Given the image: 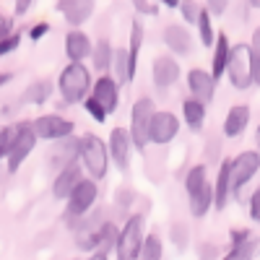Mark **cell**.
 I'll return each mask as SVG.
<instances>
[{
	"label": "cell",
	"instance_id": "obj_1",
	"mask_svg": "<svg viewBox=\"0 0 260 260\" xmlns=\"http://www.w3.org/2000/svg\"><path fill=\"white\" fill-rule=\"evenodd\" d=\"M257 34L252 37V47L247 45H237L229 47V57H226V76L232 81L234 89L247 91L250 86L257 81V71H260V52H257Z\"/></svg>",
	"mask_w": 260,
	"mask_h": 260
},
{
	"label": "cell",
	"instance_id": "obj_2",
	"mask_svg": "<svg viewBox=\"0 0 260 260\" xmlns=\"http://www.w3.org/2000/svg\"><path fill=\"white\" fill-rule=\"evenodd\" d=\"M57 89H60L62 99L68 102V104H78V102H83L86 94H89V89H91L89 71H86L81 62H71L68 68L60 73Z\"/></svg>",
	"mask_w": 260,
	"mask_h": 260
},
{
	"label": "cell",
	"instance_id": "obj_3",
	"mask_svg": "<svg viewBox=\"0 0 260 260\" xmlns=\"http://www.w3.org/2000/svg\"><path fill=\"white\" fill-rule=\"evenodd\" d=\"M78 151H81L83 167L89 169V175L94 180H102L107 175V164H110V154H107V146L102 143V138L94 133H86L78 141Z\"/></svg>",
	"mask_w": 260,
	"mask_h": 260
},
{
	"label": "cell",
	"instance_id": "obj_4",
	"mask_svg": "<svg viewBox=\"0 0 260 260\" xmlns=\"http://www.w3.org/2000/svg\"><path fill=\"white\" fill-rule=\"evenodd\" d=\"M143 216H130L120 234L115 237V250L117 260H138L141 245H143Z\"/></svg>",
	"mask_w": 260,
	"mask_h": 260
},
{
	"label": "cell",
	"instance_id": "obj_5",
	"mask_svg": "<svg viewBox=\"0 0 260 260\" xmlns=\"http://www.w3.org/2000/svg\"><path fill=\"white\" fill-rule=\"evenodd\" d=\"M156 112V104L154 99L148 96H141L136 104H133V115H130V143H133L136 148H143L148 143V127H151V117H154Z\"/></svg>",
	"mask_w": 260,
	"mask_h": 260
},
{
	"label": "cell",
	"instance_id": "obj_6",
	"mask_svg": "<svg viewBox=\"0 0 260 260\" xmlns=\"http://www.w3.org/2000/svg\"><path fill=\"white\" fill-rule=\"evenodd\" d=\"M257 167H260V156L255 151H245V154H240L234 161H229V190L245 187L255 177Z\"/></svg>",
	"mask_w": 260,
	"mask_h": 260
},
{
	"label": "cell",
	"instance_id": "obj_7",
	"mask_svg": "<svg viewBox=\"0 0 260 260\" xmlns=\"http://www.w3.org/2000/svg\"><path fill=\"white\" fill-rule=\"evenodd\" d=\"M34 146H37V136H34L31 125H18L16 136L11 141V148H8V169L16 172L21 164H24V159L34 151Z\"/></svg>",
	"mask_w": 260,
	"mask_h": 260
},
{
	"label": "cell",
	"instance_id": "obj_8",
	"mask_svg": "<svg viewBox=\"0 0 260 260\" xmlns=\"http://www.w3.org/2000/svg\"><path fill=\"white\" fill-rule=\"evenodd\" d=\"M73 122L65 120L60 115H42L31 122V130L37 138H47V141H60V138H68L73 133Z\"/></svg>",
	"mask_w": 260,
	"mask_h": 260
},
{
	"label": "cell",
	"instance_id": "obj_9",
	"mask_svg": "<svg viewBox=\"0 0 260 260\" xmlns=\"http://www.w3.org/2000/svg\"><path fill=\"white\" fill-rule=\"evenodd\" d=\"M94 201H96V185L91 182V180H81L78 182V187L68 195V219L73 221V219H83V213L89 211L91 206H94Z\"/></svg>",
	"mask_w": 260,
	"mask_h": 260
},
{
	"label": "cell",
	"instance_id": "obj_10",
	"mask_svg": "<svg viewBox=\"0 0 260 260\" xmlns=\"http://www.w3.org/2000/svg\"><path fill=\"white\" fill-rule=\"evenodd\" d=\"M177 133H180V120L172 112H154V117H151V127H148V141L151 143L164 146Z\"/></svg>",
	"mask_w": 260,
	"mask_h": 260
},
{
	"label": "cell",
	"instance_id": "obj_11",
	"mask_svg": "<svg viewBox=\"0 0 260 260\" xmlns=\"http://www.w3.org/2000/svg\"><path fill=\"white\" fill-rule=\"evenodd\" d=\"M78 182H81V164H78V159H73L57 172L55 185H52V195L55 198H68V195L78 187Z\"/></svg>",
	"mask_w": 260,
	"mask_h": 260
},
{
	"label": "cell",
	"instance_id": "obj_12",
	"mask_svg": "<svg viewBox=\"0 0 260 260\" xmlns=\"http://www.w3.org/2000/svg\"><path fill=\"white\" fill-rule=\"evenodd\" d=\"M187 86H190L192 96L198 99V102L208 104V102L213 99L216 81L211 78V73H206V71H201V68H192V71L187 73Z\"/></svg>",
	"mask_w": 260,
	"mask_h": 260
},
{
	"label": "cell",
	"instance_id": "obj_13",
	"mask_svg": "<svg viewBox=\"0 0 260 260\" xmlns=\"http://www.w3.org/2000/svg\"><path fill=\"white\" fill-rule=\"evenodd\" d=\"M151 76H154V83L159 86V89H167V86H172L177 78H180V65L175 57L169 55H161L154 60V68H151Z\"/></svg>",
	"mask_w": 260,
	"mask_h": 260
},
{
	"label": "cell",
	"instance_id": "obj_14",
	"mask_svg": "<svg viewBox=\"0 0 260 260\" xmlns=\"http://www.w3.org/2000/svg\"><path fill=\"white\" fill-rule=\"evenodd\" d=\"M57 11H62L71 26H81L94 11V0H57Z\"/></svg>",
	"mask_w": 260,
	"mask_h": 260
},
{
	"label": "cell",
	"instance_id": "obj_15",
	"mask_svg": "<svg viewBox=\"0 0 260 260\" xmlns=\"http://www.w3.org/2000/svg\"><path fill=\"white\" fill-rule=\"evenodd\" d=\"M107 154H112V159H115V164L120 169H127V164H130V136H127L125 127H115L112 130L110 151H107Z\"/></svg>",
	"mask_w": 260,
	"mask_h": 260
},
{
	"label": "cell",
	"instance_id": "obj_16",
	"mask_svg": "<svg viewBox=\"0 0 260 260\" xmlns=\"http://www.w3.org/2000/svg\"><path fill=\"white\" fill-rule=\"evenodd\" d=\"M117 81H112L110 76H102L96 83H94V99L102 104V110L110 115L115 112V107H117Z\"/></svg>",
	"mask_w": 260,
	"mask_h": 260
},
{
	"label": "cell",
	"instance_id": "obj_17",
	"mask_svg": "<svg viewBox=\"0 0 260 260\" xmlns=\"http://www.w3.org/2000/svg\"><path fill=\"white\" fill-rule=\"evenodd\" d=\"M187 201H190V213L195 219H203L208 208L213 206V185H208V180H206L198 190L187 192Z\"/></svg>",
	"mask_w": 260,
	"mask_h": 260
},
{
	"label": "cell",
	"instance_id": "obj_18",
	"mask_svg": "<svg viewBox=\"0 0 260 260\" xmlns=\"http://www.w3.org/2000/svg\"><path fill=\"white\" fill-rule=\"evenodd\" d=\"M250 122V110L245 104H237L229 110L226 120H224V136L226 138H237V136H242L245 133V127Z\"/></svg>",
	"mask_w": 260,
	"mask_h": 260
},
{
	"label": "cell",
	"instance_id": "obj_19",
	"mask_svg": "<svg viewBox=\"0 0 260 260\" xmlns=\"http://www.w3.org/2000/svg\"><path fill=\"white\" fill-rule=\"evenodd\" d=\"M65 52H68L71 62H81L83 57L91 55V39L76 29V31H71L68 37H65Z\"/></svg>",
	"mask_w": 260,
	"mask_h": 260
},
{
	"label": "cell",
	"instance_id": "obj_20",
	"mask_svg": "<svg viewBox=\"0 0 260 260\" xmlns=\"http://www.w3.org/2000/svg\"><path fill=\"white\" fill-rule=\"evenodd\" d=\"M164 42H167V47L172 52H177V55H187L190 47H192V39H190L185 26H167L164 29Z\"/></svg>",
	"mask_w": 260,
	"mask_h": 260
},
{
	"label": "cell",
	"instance_id": "obj_21",
	"mask_svg": "<svg viewBox=\"0 0 260 260\" xmlns=\"http://www.w3.org/2000/svg\"><path fill=\"white\" fill-rule=\"evenodd\" d=\"M229 161L224 159L221 167H219V177H216V185H213V206L224 211L226 201H229Z\"/></svg>",
	"mask_w": 260,
	"mask_h": 260
},
{
	"label": "cell",
	"instance_id": "obj_22",
	"mask_svg": "<svg viewBox=\"0 0 260 260\" xmlns=\"http://www.w3.org/2000/svg\"><path fill=\"white\" fill-rule=\"evenodd\" d=\"M216 42V50H213V71H211V78L219 81L224 76V68H226V57H229V37L226 34H219L213 39Z\"/></svg>",
	"mask_w": 260,
	"mask_h": 260
},
{
	"label": "cell",
	"instance_id": "obj_23",
	"mask_svg": "<svg viewBox=\"0 0 260 260\" xmlns=\"http://www.w3.org/2000/svg\"><path fill=\"white\" fill-rule=\"evenodd\" d=\"M182 117H185V122L192 130H198L203 125V120H206V104L198 102V99H185L182 102Z\"/></svg>",
	"mask_w": 260,
	"mask_h": 260
},
{
	"label": "cell",
	"instance_id": "obj_24",
	"mask_svg": "<svg viewBox=\"0 0 260 260\" xmlns=\"http://www.w3.org/2000/svg\"><path fill=\"white\" fill-rule=\"evenodd\" d=\"M141 45H143V24H141V21H133V29H130V47H127V60H130V71H133V73L138 68Z\"/></svg>",
	"mask_w": 260,
	"mask_h": 260
},
{
	"label": "cell",
	"instance_id": "obj_25",
	"mask_svg": "<svg viewBox=\"0 0 260 260\" xmlns=\"http://www.w3.org/2000/svg\"><path fill=\"white\" fill-rule=\"evenodd\" d=\"M110 68L115 71L117 81L120 83H127V81H133V71H130V60H127V50H117L112 52V62H110Z\"/></svg>",
	"mask_w": 260,
	"mask_h": 260
},
{
	"label": "cell",
	"instance_id": "obj_26",
	"mask_svg": "<svg viewBox=\"0 0 260 260\" xmlns=\"http://www.w3.org/2000/svg\"><path fill=\"white\" fill-rule=\"evenodd\" d=\"M50 94H52V83L50 81H37V83H31L29 89L24 91L21 102H24V104H42Z\"/></svg>",
	"mask_w": 260,
	"mask_h": 260
},
{
	"label": "cell",
	"instance_id": "obj_27",
	"mask_svg": "<svg viewBox=\"0 0 260 260\" xmlns=\"http://www.w3.org/2000/svg\"><path fill=\"white\" fill-rule=\"evenodd\" d=\"M161 255H164L161 237H156V234L143 237V245H141V255H138V260H161Z\"/></svg>",
	"mask_w": 260,
	"mask_h": 260
},
{
	"label": "cell",
	"instance_id": "obj_28",
	"mask_svg": "<svg viewBox=\"0 0 260 260\" xmlns=\"http://www.w3.org/2000/svg\"><path fill=\"white\" fill-rule=\"evenodd\" d=\"M91 57H94V68L110 71V62H112V47H110V42L102 39L96 47H91Z\"/></svg>",
	"mask_w": 260,
	"mask_h": 260
},
{
	"label": "cell",
	"instance_id": "obj_29",
	"mask_svg": "<svg viewBox=\"0 0 260 260\" xmlns=\"http://www.w3.org/2000/svg\"><path fill=\"white\" fill-rule=\"evenodd\" d=\"M255 240H247L245 242H237L232 250H229V255H224V260H252V255H255Z\"/></svg>",
	"mask_w": 260,
	"mask_h": 260
},
{
	"label": "cell",
	"instance_id": "obj_30",
	"mask_svg": "<svg viewBox=\"0 0 260 260\" xmlns=\"http://www.w3.org/2000/svg\"><path fill=\"white\" fill-rule=\"evenodd\" d=\"M198 31H201V39H203V47H211L213 45V26H211V13L206 11V8H201V16H198Z\"/></svg>",
	"mask_w": 260,
	"mask_h": 260
},
{
	"label": "cell",
	"instance_id": "obj_31",
	"mask_svg": "<svg viewBox=\"0 0 260 260\" xmlns=\"http://www.w3.org/2000/svg\"><path fill=\"white\" fill-rule=\"evenodd\" d=\"M203 182H206V167L203 164H195L187 172V177H185V187H187V192H192V190H198Z\"/></svg>",
	"mask_w": 260,
	"mask_h": 260
},
{
	"label": "cell",
	"instance_id": "obj_32",
	"mask_svg": "<svg viewBox=\"0 0 260 260\" xmlns=\"http://www.w3.org/2000/svg\"><path fill=\"white\" fill-rule=\"evenodd\" d=\"M177 8H182V16H185L187 24H195V21H198V16H201V8H203V6H198L195 0H180Z\"/></svg>",
	"mask_w": 260,
	"mask_h": 260
},
{
	"label": "cell",
	"instance_id": "obj_33",
	"mask_svg": "<svg viewBox=\"0 0 260 260\" xmlns=\"http://www.w3.org/2000/svg\"><path fill=\"white\" fill-rule=\"evenodd\" d=\"M16 130H18V125L0 130V159L8 156V148H11V141H13V136H16Z\"/></svg>",
	"mask_w": 260,
	"mask_h": 260
},
{
	"label": "cell",
	"instance_id": "obj_34",
	"mask_svg": "<svg viewBox=\"0 0 260 260\" xmlns=\"http://www.w3.org/2000/svg\"><path fill=\"white\" fill-rule=\"evenodd\" d=\"M83 107H86V110H89V115L96 120V122H104L107 120V112L102 110V104L94 99V96H89V99H83Z\"/></svg>",
	"mask_w": 260,
	"mask_h": 260
},
{
	"label": "cell",
	"instance_id": "obj_35",
	"mask_svg": "<svg viewBox=\"0 0 260 260\" xmlns=\"http://www.w3.org/2000/svg\"><path fill=\"white\" fill-rule=\"evenodd\" d=\"M18 45H21V34H18V31L11 34V37H6V39H0V57L8 55V52H13Z\"/></svg>",
	"mask_w": 260,
	"mask_h": 260
},
{
	"label": "cell",
	"instance_id": "obj_36",
	"mask_svg": "<svg viewBox=\"0 0 260 260\" xmlns=\"http://www.w3.org/2000/svg\"><path fill=\"white\" fill-rule=\"evenodd\" d=\"M250 219L252 221L260 219V192H252V198H250Z\"/></svg>",
	"mask_w": 260,
	"mask_h": 260
},
{
	"label": "cell",
	"instance_id": "obj_37",
	"mask_svg": "<svg viewBox=\"0 0 260 260\" xmlns=\"http://www.w3.org/2000/svg\"><path fill=\"white\" fill-rule=\"evenodd\" d=\"M47 29H50V24H45V21H39L37 26H31V29H29V37L37 42V39H42V37L47 34Z\"/></svg>",
	"mask_w": 260,
	"mask_h": 260
},
{
	"label": "cell",
	"instance_id": "obj_38",
	"mask_svg": "<svg viewBox=\"0 0 260 260\" xmlns=\"http://www.w3.org/2000/svg\"><path fill=\"white\" fill-rule=\"evenodd\" d=\"M133 6H136V11H141V13H148V16H156V8L148 3V0H133Z\"/></svg>",
	"mask_w": 260,
	"mask_h": 260
},
{
	"label": "cell",
	"instance_id": "obj_39",
	"mask_svg": "<svg viewBox=\"0 0 260 260\" xmlns=\"http://www.w3.org/2000/svg\"><path fill=\"white\" fill-rule=\"evenodd\" d=\"M175 242H177V247L187 245V229L185 226H175Z\"/></svg>",
	"mask_w": 260,
	"mask_h": 260
},
{
	"label": "cell",
	"instance_id": "obj_40",
	"mask_svg": "<svg viewBox=\"0 0 260 260\" xmlns=\"http://www.w3.org/2000/svg\"><path fill=\"white\" fill-rule=\"evenodd\" d=\"M208 6H211V13H224L226 0H208Z\"/></svg>",
	"mask_w": 260,
	"mask_h": 260
},
{
	"label": "cell",
	"instance_id": "obj_41",
	"mask_svg": "<svg viewBox=\"0 0 260 260\" xmlns=\"http://www.w3.org/2000/svg\"><path fill=\"white\" fill-rule=\"evenodd\" d=\"M247 237H250L247 229H245V232H242V229H237V232H232V242H234V245H237V242H245Z\"/></svg>",
	"mask_w": 260,
	"mask_h": 260
},
{
	"label": "cell",
	"instance_id": "obj_42",
	"mask_svg": "<svg viewBox=\"0 0 260 260\" xmlns=\"http://www.w3.org/2000/svg\"><path fill=\"white\" fill-rule=\"evenodd\" d=\"M8 29H11V21H8L6 16H0V39L8 34Z\"/></svg>",
	"mask_w": 260,
	"mask_h": 260
},
{
	"label": "cell",
	"instance_id": "obj_43",
	"mask_svg": "<svg viewBox=\"0 0 260 260\" xmlns=\"http://www.w3.org/2000/svg\"><path fill=\"white\" fill-rule=\"evenodd\" d=\"M26 8H29V0H18V8H16V11H18V13H24Z\"/></svg>",
	"mask_w": 260,
	"mask_h": 260
},
{
	"label": "cell",
	"instance_id": "obj_44",
	"mask_svg": "<svg viewBox=\"0 0 260 260\" xmlns=\"http://www.w3.org/2000/svg\"><path fill=\"white\" fill-rule=\"evenodd\" d=\"M161 3L169 6V8H177V6H180V0H161Z\"/></svg>",
	"mask_w": 260,
	"mask_h": 260
},
{
	"label": "cell",
	"instance_id": "obj_45",
	"mask_svg": "<svg viewBox=\"0 0 260 260\" xmlns=\"http://www.w3.org/2000/svg\"><path fill=\"white\" fill-rule=\"evenodd\" d=\"M6 81H11V73H0V86H3Z\"/></svg>",
	"mask_w": 260,
	"mask_h": 260
},
{
	"label": "cell",
	"instance_id": "obj_46",
	"mask_svg": "<svg viewBox=\"0 0 260 260\" xmlns=\"http://www.w3.org/2000/svg\"><path fill=\"white\" fill-rule=\"evenodd\" d=\"M89 260H107V255H102V252H96V255H91Z\"/></svg>",
	"mask_w": 260,
	"mask_h": 260
},
{
	"label": "cell",
	"instance_id": "obj_47",
	"mask_svg": "<svg viewBox=\"0 0 260 260\" xmlns=\"http://www.w3.org/2000/svg\"><path fill=\"white\" fill-rule=\"evenodd\" d=\"M250 6H252V8H257V0H250Z\"/></svg>",
	"mask_w": 260,
	"mask_h": 260
},
{
	"label": "cell",
	"instance_id": "obj_48",
	"mask_svg": "<svg viewBox=\"0 0 260 260\" xmlns=\"http://www.w3.org/2000/svg\"><path fill=\"white\" fill-rule=\"evenodd\" d=\"M76 260H78V257H76Z\"/></svg>",
	"mask_w": 260,
	"mask_h": 260
}]
</instances>
